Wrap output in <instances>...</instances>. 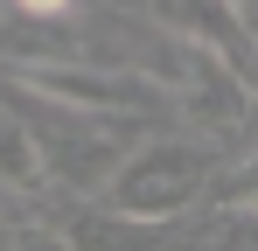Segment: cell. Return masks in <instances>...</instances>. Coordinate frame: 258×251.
I'll return each mask as SVG.
<instances>
[{"label":"cell","instance_id":"7a4b0ae2","mask_svg":"<svg viewBox=\"0 0 258 251\" xmlns=\"http://www.w3.org/2000/svg\"><path fill=\"white\" fill-rule=\"evenodd\" d=\"M21 91H35L49 105H70V112H98V119H112V112H147L154 105V84L140 77V70H91L77 56H63V63H28V70H14Z\"/></svg>","mask_w":258,"mask_h":251},{"label":"cell","instance_id":"6da1fadb","mask_svg":"<svg viewBox=\"0 0 258 251\" xmlns=\"http://www.w3.org/2000/svg\"><path fill=\"white\" fill-rule=\"evenodd\" d=\"M210 181V154L196 140H140L119 154V167L105 174L112 189V209L133 216V223H161V216H181V209L203 196Z\"/></svg>","mask_w":258,"mask_h":251},{"label":"cell","instance_id":"277c9868","mask_svg":"<svg viewBox=\"0 0 258 251\" xmlns=\"http://www.w3.org/2000/svg\"><path fill=\"white\" fill-rule=\"evenodd\" d=\"M63 56H77V28L63 21V14H7L0 21V63L7 70H28V63H63Z\"/></svg>","mask_w":258,"mask_h":251},{"label":"cell","instance_id":"3957f363","mask_svg":"<svg viewBox=\"0 0 258 251\" xmlns=\"http://www.w3.org/2000/svg\"><path fill=\"white\" fill-rule=\"evenodd\" d=\"M147 14H154L174 42L210 49L237 84H251V21L237 14V0H147Z\"/></svg>","mask_w":258,"mask_h":251},{"label":"cell","instance_id":"5b68a950","mask_svg":"<svg viewBox=\"0 0 258 251\" xmlns=\"http://www.w3.org/2000/svg\"><path fill=\"white\" fill-rule=\"evenodd\" d=\"M42 181V154H35V133L28 119L0 98V189H35Z\"/></svg>","mask_w":258,"mask_h":251},{"label":"cell","instance_id":"8992f818","mask_svg":"<svg viewBox=\"0 0 258 251\" xmlns=\"http://www.w3.org/2000/svg\"><path fill=\"white\" fill-rule=\"evenodd\" d=\"M14 7H21V14H63L70 0H14Z\"/></svg>","mask_w":258,"mask_h":251}]
</instances>
